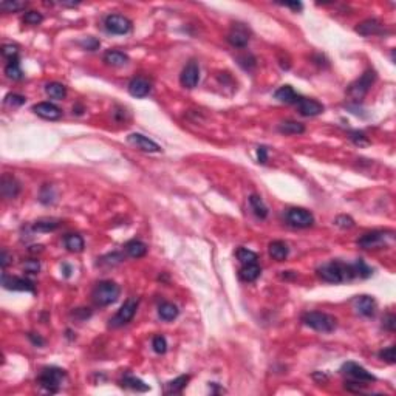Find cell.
Listing matches in <instances>:
<instances>
[{
  "instance_id": "cell-1",
  "label": "cell",
  "mask_w": 396,
  "mask_h": 396,
  "mask_svg": "<svg viewBox=\"0 0 396 396\" xmlns=\"http://www.w3.org/2000/svg\"><path fill=\"white\" fill-rule=\"evenodd\" d=\"M318 276L328 283H344V282H352L353 279L358 277L356 266L342 263L338 260H333L328 263H324L318 269Z\"/></svg>"
},
{
  "instance_id": "cell-2",
  "label": "cell",
  "mask_w": 396,
  "mask_h": 396,
  "mask_svg": "<svg viewBox=\"0 0 396 396\" xmlns=\"http://www.w3.org/2000/svg\"><path fill=\"white\" fill-rule=\"evenodd\" d=\"M121 294V288L112 280H102L99 282L96 287H94L91 297L94 300V304L99 307H107L115 304L118 297Z\"/></svg>"
},
{
  "instance_id": "cell-3",
  "label": "cell",
  "mask_w": 396,
  "mask_h": 396,
  "mask_svg": "<svg viewBox=\"0 0 396 396\" xmlns=\"http://www.w3.org/2000/svg\"><path fill=\"white\" fill-rule=\"evenodd\" d=\"M302 322L307 327H310L316 331H321V333H331V331H335L338 327V321H336L335 316L321 313V311L305 313L302 316Z\"/></svg>"
},
{
  "instance_id": "cell-4",
  "label": "cell",
  "mask_w": 396,
  "mask_h": 396,
  "mask_svg": "<svg viewBox=\"0 0 396 396\" xmlns=\"http://www.w3.org/2000/svg\"><path fill=\"white\" fill-rule=\"evenodd\" d=\"M375 79H376V71L375 70H367L358 79V81H355L350 87H348L347 94L355 102L362 101V98L366 96V94L369 93V90H370V87L373 85Z\"/></svg>"
},
{
  "instance_id": "cell-5",
  "label": "cell",
  "mask_w": 396,
  "mask_h": 396,
  "mask_svg": "<svg viewBox=\"0 0 396 396\" xmlns=\"http://www.w3.org/2000/svg\"><path fill=\"white\" fill-rule=\"evenodd\" d=\"M65 378V372L62 370V369H57V367H45L42 369L39 378H37V383L39 386L46 390V392H50V393H54L59 390L60 387V383H62V379Z\"/></svg>"
},
{
  "instance_id": "cell-6",
  "label": "cell",
  "mask_w": 396,
  "mask_h": 396,
  "mask_svg": "<svg viewBox=\"0 0 396 396\" xmlns=\"http://www.w3.org/2000/svg\"><path fill=\"white\" fill-rule=\"evenodd\" d=\"M136 310H138V299L125 300V302L122 304V307L118 310V313L113 316L112 319H110V325L115 327V328L127 325L135 318Z\"/></svg>"
},
{
  "instance_id": "cell-7",
  "label": "cell",
  "mask_w": 396,
  "mask_h": 396,
  "mask_svg": "<svg viewBox=\"0 0 396 396\" xmlns=\"http://www.w3.org/2000/svg\"><path fill=\"white\" fill-rule=\"evenodd\" d=\"M105 29L112 34H127L132 29V20L121 14H110L105 17Z\"/></svg>"
},
{
  "instance_id": "cell-8",
  "label": "cell",
  "mask_w": 396,
  "mask_h": 396,
  "mask_svg": "<svg viewBox=\"0 0 396 396\" xmlns=\"http://www.w3.org/2000/svg\"><path fill=\"white\" fill-rule=\"evenodd\" d=\"M287 221L294 228H310L314 223V217L310 211L302 208H291L287 212Z\"/></svg>"
},
{
  "instance_id": "cell-9",
  "label": "cell",
  "mask_w": 396,
  "mask_h": 396,
  "mask_svg": "<svg viewBox=\"0 0 396 396\" xmlns=\"http://www.w3.org/2000/svg\"><path fill=\"white\" fill-rule=\"evenodd\" d=\"M392 232H384V231H373L369 234H364L358 240V245L364 249H372V248H381L386 245V240H392Z\"/></svg>"
},
{
  "instance_id": "cell-10",
  "label": "cell",
  "mask_w": 396,
  "mask_h": 396,
  "mask_svg": "<svg viewBox=\"0 0 396 396\" xmlns=\"http://www.w3.org/2000/svg\"><path fill=\"white\" fill-rule=\"evenodd\" d=\"M200 81V67L195 60L187 62L180 74V82L186 88H195Z\"/></svg>"
},
{
  "instance_id": "cell-11",
  "label": "cell",
  "mask_w": 396,
  "mask_h": 396,
  "mask_svg": "<svg viewBox=\"0 0 396 396\" xmlns=\"http://www.w3.org/2000/svg\"><path fill=\"white\" fill-rule=\"evenodd\" d=\"M2 285L3 288L6 290H12V291H34V283L23 279V277H15V276H8V274H2Z\"/></svg>"
},
{
  "instance_id": "cell-12",
  "label": "cell",
  "mask_w": 396,
  "mask_h": 396,
  "mask_svg": "<svg viewBox=\"0 0 396 396\" xmlns=\"http://www.w3.org/2000/svg\"><path fill=\"white\" fill-rule=\"evenodd\" d=\"M342 370H344V373H347L348 376H352L355 381H358V383H373V381H376V378L370 372H367L366 369L361 367L359 364H356V362L344 364Z\"/></svg>"
},
{
  "instance_id": "cell-13",
  "label": "cell",
  "mask_w": 396,
  "mask_h": 396,
  "mask_svg": "<svg viewBox=\"0 0 396 396\" xmlns=\"http://www.w3.org/2000/svg\"><path fill=\"white\" fill-rule=\"evenodd\" d=\"M127 141L130 142L132 146H135L136 149H139L142 152H149V153L161 152V146L160 144H156L155 141H152L150 138L141 135V133H130L127 136Z\"/></svg>"
},
{
  "instance_id": "cell-14",
  "label": "cell",
  "mask_w": 396,
  "mask_h": 396,
  "mask_svg": "<svg viewBox=\"0 0 396 396\" xmlns=\"http://www.w3.org/2000/svg\"><path fill=\"white\" fill-rule=\"evenodd\" d=\"M33 112L43 118V119H48V121H56L62 116V110L53 104V102H39L36 105H33Z\"/></svg>"
},
{
  "instance_id": "cell-15",
  "label": "cell",
  "mask_w": 396,
  "mask_h": 396,
  "mask_svg": "<svg viewBox=\"0 0 396 396\" xmlns=\"http://www.w3.org/2000/svg\"><path fill=\"white\" fill-rule=\"evenodd\" d=\"M353 307L358 314L366 316V318H370V316H373L376 311V302L370 296H358L353 300Z\"/></svg>"
},
{
  "instance_id": "cell-16",
  "label": "cell",
  "mask_w": 396,
  "mask_h": 396,
  "mask_svg": "<svg viewBox=\"0 0 396 396\" xmlns=\"http://www.w3.org/2000/svg\"><path fill=\"white\" fill-rule=\"evenodd\" d=\"M297 108H299L300 115H304V116H318L324 113V105L310 98H300L297 101Z\"/></svg>"
},
{
  "instance_id": "cell-17",
  "label": "cell",
  "mask_w": 396,
  "mask_h": 396,
  "mask_svg": "<svg viewBox=\"0 0 396 396\" xmlns=\"http://www.w3.org/2000/svg\"><path fill=\"white\" fill-rule=\"evenodd\" d=\"M228 42L237 48H243L249 42V34L246 28L242 23H235L231 29V33L228 34Z\"/></svg>"
},
{
  "instance_id": "cell-18",
  "label": "cell",
  "mask_w": 396,
  "mask_h": 396,
  "mask_svg": "<svg viewBox=\"0 0 396 396\" xmlns=\"http://www.w3.org/2000/svg\"><path fill=\"white\" fill-rule=\"evenodd\" d=\"M0 192L2 195L8 200L11 198H15L20 192V184L19 181L15 180L14 177L11 175H3L2 177V181H0Z\"/></svg>"
},
{
  "instance_id": "cell-19",
  "label": "cell",
  "mask_w": 396,
  "mask_h": 396,
  "mask_svg": "<svg viewBox=\"0 0 396 396\" xmlns=\"http://www.w3.org/2000/svg\"><path fill=\"white\" fill-rule=\"evenodd\" d=\"M150 82L144 77H135L129 84V93L133 98H146L150 93Z\"/></svg>"
},
{
  "instance_id": "cell-20",
  "label": "cell",
  "mask_w": 396,
  "mask_h": 396,
  "mask_svg": "<svg viewBox=\"0 0 396 396\" xmlns=\"http://www.w3.org/2000/svg\"><path fill=\"white\" fill-rule=\"evenodd\" d=\"M356 31L362 36H373V34H381L383 33V25L379 23L376 19H367L361 22L356 26Z\"/></svg>"
},
{
  "instance_id": "cell-21",
  "label": "cell",
  "mask_w": 396,
  "mask_h": 396,
  "mask_svg": "<svg viewBox=\"0 0 396 396\" xmlns=\"http://www.w3.org/2000/svg\"><path fill=\"white\" fill-rule=\"evenodd\" d=\"M274 98L280 102H285V104H297V101L300 99V96L294 91V88L291 85H283V87L277 88L274 93Z\"/></svg>"
},
{
  "instance_id": "cell-22",
  "label": "cell",
  "mask_w": 396,
  "mask_h": 396,
  "mask_svg": "<svg viewBox=\"0 0 396 396\" xmlns=\"http://www.w3.org/2000/svg\"><path fill=\"white\" fill-rule=\"evenodd\" d=\"M268 251H269V256H271L277 262H283L285 259L288 257V254H290L288 245L285 243V242H280V240H276L273 243H269Z\"/></svg>"
},
{
  "instance_id": "cell-23",
  "label": "cell",
  "mask_w": 396,
  "mask_h": 396,
  "mask_svg": "<svg viewBox=\"0 0 396 396\" xmlns=\"http://www.w3.org/2000/svg\"><path fill=\"white\" fill-rule=\"evenodd\" d=\"M104 62L107 65H112V67H124L129 62V56L118 50H108L104 54Z\"/></svg>"
},
{
  "instance_id": "cell-24",
  "label": "cell",
  "mask_w": 396,
  "mask_h": 396,
  "mask_svg": "<svg viewBox=\"0 0 396 396\" xmlns=\"http://www.w3.org/2000/svg\"><path fill=\"white\" fill-rule=\"evenodd\" d=\"M124 249L132 259H141L147 254V245L142 243L141 240H129L125 243Z\"/></svg>"
},
{
  "instance_id": "cell-25",
  "label": "cell",
  "mask_w": 396,
  "mask_h": 396,
  "mask_svg": "<svg viewBox=\"0 0 396 396\" xmlns=\"http://www.w3.org/2000/svg\"><path fill=\"white\" fill-rule=\"evenodd\" d=\"M279 132L283 135H300L305 132V125L297 121H283L279 124Z\"/></svg>"
},
{
  "instance_id": "cell-26",
  "label": "cell",
  "mask_w": 396,
  "mask_h": 396,
  "mask_svg": "<svg viewBox=\"0 0 396 396\" xmlns=\"http://www.w3.org/2000/svg\"><path fill=\"white\" fill-rule=\"evenodd\" d=\"M260 273L262 269L257 263H249V265H243L242 269H240V279L245 280V282H254L260 277Z\"/></svg>"
},
{
  "instance_id": "cell-27",
  "label": "cell",
  "mask_w": 396,
  "mask_h": 396,
  "mask_svg": "<svg viewBox=\"0 0 396 396\" xmlns=\"http://www.w3.org/2000/svg\"><path fill=\"white\" fill-rule=\"evenodd\" d=\"M178 313L180 311H178L177 305H173L170 302H164V304L160 305V308H158V316H160V318L163 321H166V322H170L173 319H177Z\"/></svg>"
},
{
  "instance_id": "cell-28",
  "label": "cell",
  "mask_w": 396,
  "mask_h": 396,
  "mask_svg": "<svg viewBox=\"0 0 396 396\" xmlns=\"http://www.w3.org/2000/svg\"><path fill=\"white\" fill-rule=\"evenodd\" d=\"M45 93L48 94L51 99L62 101L67 96V88L59 82H50L45 85Z\"/></svg>"
},
{
  "instance_id": "cell-29",
  "label": "cell",
  "mask_w": 396,
  "mask_h": 396,
  "mask_svg": "<svg viewBox=\"0 0 396 396\" xmlns=\"http://www.w3.org/2000/svg\"><path fill=\"white\" fill-rule=\"evenodd\" d=\"M121 386L124 389H130V390H136V392H147L150 389L144 381H141V379H138L135 376H124L122 381H121Z\"/></svg>"
},
{
  "instance_id": "cell-30",
  "label": "cell",
  "mask_w": 396,
  "mask_h": 396,
  "mask_svg": "<svg viewBox=\"0 0 396 396\" xmlns=\"http://www.w3.org/2000/svg\"><path fill=\"white\" fill-rule=\"evenodd\" d=\"M64 243H65V248L71 252H81L84 251V239L79 234H68L65 239H64Z\"/></svg>"
},
{
  "instance_id": "cell-31",
  "label": "cell",
  "mask_w": 396,
  "mask_h": 396,
  "mask_svg": "<svg viewBox=\"0 0 396 396\" xmlns=\"http://www.w3.org/2000/svg\"><path fill=\"white\" fill-rule=\"evenodd\" d=\"M249 204H251V209L254 211V214L259 218H266L268 217V208L265 206L263 200L259 195H251L249 197Z\"/></svg>"
},
{
  "instance_id": "cell-32",
  "label": "cell",
  "mask_w": 396,
  "mask_h": 396,
  "mask_svg": "<svg viewBox=\"0 0 396 396\" xmlns=\"http://www.w3.org/2000/svg\"><path fill=\"white\" fill-rule=\"evenodd\" d=\"M59 226V220H54V218H43V220H39L33 225V231L36 232H51L54 229H57Z\"/></svg>"
},
{
  "instance_id": "cell-33",
  "label": "cell",
  "mask_w": 396,
  "mask_h": 396,
  "mask_svg": "<svg viewBox=\"0 0 396 396\" xmlns=\"http://www.w3.org/2000/svg\"><path fill=\"white\" fill-rule=\"evenodd\" d=\"M189 379H191V378H189L187 375H183V376L175 378L173 381H169L166 384V393H180L187 386Z\"/></svg>"
},
{
  "instance_id": "cell-34",
  "label": "cell",
  "mask_w": 396,
  "mask_h": 396,
  "mask_svg": "<svg viewBox=\"0 0 396 396\" xmlns=\"http://www.w3.org/2000/svg\"><path fill=\"white\" fill-rule=\"evenodd\" d=\"M5 74L9 79H12V81H19V79H22L23 73L20 70V65H19V60L17 59L9 60V64L5 67Z\"/></svg>"
},
{
  "instance_id": "cell-35",
  "label": "cell",
  "mask_w": 396,
  "mask_h": 396,
  "mask_svg": "<svg viewBox=\"0 0 396 396\" xmlns=\"http://www.w3.org/2000/svg\"><path fill=\"white\" fill-rule=\"evenodd\" d=\"M237 259H239L243 265H249V263H257L259 256L254 251H251L248 248H240V249H237Z\"/></svg>"
},
{
  "instance_id": "cell-36",
  "label": "cell",
  "mask_w": 396,
  "mask_h": 396,
  "mask_svg": "<svg viewBox=\"0 0 396 396\" xmlns=\"http://www.w3.org/2000/svg\"><path fill=\"white\" fill-rule=\"evenodd\" d=\"M26 3L15 2V0H3V2H0V9L5 11V12H17V11L23 9Z\"/></svg>"
},
{
  "instance_id": "cell-37",
  "label": "cell",
  "mask_w": 396,
  "mask_h": 396,
  "mask_svg": "<svg viewBox=\"0 0 396 396\" xmlns=\"http://www.w3.org/2000/svg\"><path fill=\"white\" fill-rule=\"evenodd\" d=\"M152 348L156 355H164L167 350V341L164 336H155L152 341Z\"/></svg>"
},
{
  "instance_id": "cell-38",
  "label": "cell",
  "mask_w": 396,
  "mask_h": 396,
  "mask_svg": "<svg viewBox=\"0 0 396 396\" xmlns=\"http://www.w3.org/2000/svg\"><path fill=\"white\" fill-rule=\"evenodd\" d=\"M350 139L355 142L356 146H359V147H364V146H369V144H370L369 138H367L366 135H364L362 132H358V130L350 132Z\"/></svg>"
},
{
  "instance_id": "cell-39",
  "label": "cell",
  "mask_w": 396,
  "mask_h": 396,
  "mask_svg": "<svg viewBox=\"0 0 396 396\" xmlns=\"http://www.w3.org/2000/svg\"><path fill=\"white\" fill-rule=\"evenodd\" d=\"M42 20H43V15L40 12H37V11H28L23 15V22L28 23V25H39Z\"/></svg>"
},
{
  "instance_id": "cell-40",
  "label": "cell",
  "mask_w": 396,
  "mask_h": 396,
  "mask_svg": "<svg viewBox=\"0 0 396 396\" xmlns=\"http://www.w3.org/2000/svg\"><path fill=\"white\" fill-rule=\"evenodd\" d=\"M335 225L339 226L341 229H352L355 226V220L348 215H339L335 220Z\"/></svg>"
},
{
  "instance_id": "cell-41",
  "label": "cell",
  "mask_w": 396,
  "mask_h": 396,
  "mask_svg": "<svg viewBox=\"0 0 396 396\" xmlns=\"http://www.w3.org/2000/svg\"><path fill=\"white\" fill-rule=\"evenodd\" d=\"M43 204H48V203H53L54 200V194H53V186H48L45 184L40 191V198H39Z\"/></svg>"
},
{
  "instance_id": "cell-42",
  "label": "cell",
  "mask_w": 396,
  "mask_h": 396,
  "mask_svg": "<svg viewBox=\"0 0 396 396\" xmlns=\"http://www.w3.org/2000/svg\"><path fill=\"white\" fill-rule=\"evenodd\" d=\"M355 266H356V271H358V277H361V279H367V277H370L372 276V269L364 263V260H356L355 262Z\"/></svg>"
},
{
  "instance_id": "cell-43",
  "label": "cell",
  "mask_w": 396,
  "mask_h": 396,
  "mask_svg": "<svg viewBox=\"0 0 396 396\" xmlns=\"http://www.w3.org/2000/svg\"><path fill=\"white\" fill-rule=\"evenodd\" d=\"M379 358H381L383 361L389 362V364H395L396 362V356H395V347H387L384 348L383 352H379Z\"/></svg>"
},
{
  "instance_id": "cell-44",
  "label": "cell",
  "mask_w": 396,
  "mask_h": 396,
  "mask_svg": "<svg viewBox=\"0 0 396 396\" xmlns=\"http://www.w3.org/2000/svg\"><path fill=\"white\" fill-rule=\"evenodd\" d=\"M2 54L5 57H8L9 60H12V59H17L19 50H17V46H15V45H3L2 46Z\"/></svg>"
},
{
  "instance_id": "cell-45",
  "label": "cell",
  "mask_w": 396,
  "mask_h": 396,
  "mask_svg": "<svg viewBox=\"0 0 396 396\" xmlns=\"http://www.w3.org/2000/svg\"><path fill=\"white\" fill-rule=\"evenodd\" d=\"M25 98L20 96V94H8V96L5 98V104L11 105V107H19L22 104H25Z\"/></svg>"
},
{
  "instance_id": "cell-46",
  "label": "cell",
  "mask_w": 396,
  "mask_h": 396,
  "mask_svg": "<svg viewBox=\"0 0 396 396\" xmlns=\"http://www.w3.org/2000/svg\"><path fill=\"white\" fill-rule=\"evenodd\" d=\"M23 269L29 274H37L39 269H40V263H39V260H34V259L33 260H26L23 263Z\"/></svg>"
},
{
  "instance_id": "cell-47",
  "label": "cell",
  "mask_w": 396,
  "mask_h": 396,
  "mask_svg": "<svg viewBox=\"0 0 396 396\" xmlns=\"http://www.w3.org/2000/svg\"><path fill=\"white\" fill-rule=\"evenodd\" d=\"M239 64L243 67V68H246V70H249V68H252V67H256V59L252 57L251 54H245V56H239Z\"/></svg>"
},
{
  "instance_id": "cell-48",
  "label": "cell",
  "mask_w": 396,
  "mask_h": 396,
  "mask_svg": "<svg viewBox=\"0 0 396 396\" xmlns=\"http://www.w3.org/2000/svg\"><path fill=\"white\" fill-rule=\"evenodd\" d=\"M81 45L85 46L87 50L93 51V50H96L98 46H99V40H96L94 37H87V39H84V40L81 42Z\"/></svg>"
},
{
  "instance_id": "cell-49",
  "label": "cell",
  "mask_w": 396,
  "mask_h": 396,
  "mask_svg": "<svg viewBox=\"0 0 396 396\" xmlns=\"http://www.w3.org/2000/svg\"><path fill=\"white\" fill-rule=\"evenodd\" d=\"M257 160H259V163H262V164H265V163L268 161V149H266L265 146H260V147L257 149Z\"/></svg>"
},
{
  "instance_id": "cell-50",
  "label": "cell",
  "mask_w": 396,
  "mask_h": 396,
  "mask_svg": "<svg viewBox=\"0 0 396 396\" xmlns=\"http://www.w3.org/2000/svg\"><path fill=\"white\" fill-rule=\"evenodd\" d=\"M384 325H386V328L389 331H395V328H396V318H395L393 314H389L387 316L386 321H384Z\"/></svg>"
},
{
  "instance_id": "cell-51",
  "label": "cell",
  "mask_w": 396,
  "mask_h": 396,
  "mask_svg": "<svg viewBox=\"0 0 396 396\" xmlns=\"http://www.w3.org/2000/svg\"><path fill=\"white\" fill-rule=\"evenodd\" d=\"M28 338H29V341L33 342L34 345H37V347H42V345H45V341L39 336V335H34V333H29L28 335Z\"/></svg>"
},
{
  "instance_id": "cell-52",
  "label": "cell",
  "mask_w": 396,
  "mask_h": 396,
  "mask_svg": "<svg viewBox=\"0 0 396 396\" xmlns=\"http://www.w3.org/2000/svg\"><path fill=\"white\" fill-rule=\"evenodd\" d=\"M283 6H288V8H293V9H296V11H299V9H302L304 8V5L300 3V2H287V3H282Z\"/></svg>"
},
{
  "instance_id": "cell-53",
  "label": "cell",
  "mask_w": 396,
  "mask_h": 396,
  "mask_svg": "<svg viewBox=\"0 0 396 396\" xmlns=\"http://www.w3.org/2000/svg\"><path fill=\"white\" fill-rule=\"evenodd\" d=\"M9 263V254L6 249H2V268L5 269Z\"/></svg>"
},
{
  "instance_id": "cell-54",
  "label": "cell",
  "mask_w": 396,
  "mask_h": 396,
  "mask_svg": "<svg viewBox=\"0 0 396 396\" xmlns=\"http://www.w3.org/2000/svg\"><path fill=\"white\" fill-rule=\"evenodd\" d=\"M64 269H65V277H70V274H71V268L68 266V265H64Z\"/></svg>"
},
{
  "instance_id": "cell-55",
  "label": "cell",
  "mask_w": 396,
  "mask_h": 396,
  "mask_svg": "<svg viewBox=\"0 0 396 396\" xmlns=\"http://www.w3.org/2000/svg\"><path fill=\"white\" fill-rule=\"evenodd\" d=\"M62 6H76V5H79L77 2H70V3H67V2H62L60 3Z\"/></svg>"
}]
</instances>
